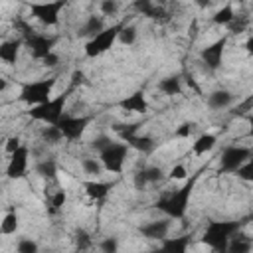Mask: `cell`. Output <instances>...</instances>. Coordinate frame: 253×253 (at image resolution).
<instances>
[{"label": "cell", "instance_id": "6da1fadb", "mask_svg": "<svg viewBox=\"0 0 253 253\" xmlns=\"http://www.w3.org/2000/svg\"><path fill=\"white\" fill-rule=\"evenodd\" d=\"M93 148L97 150L105 172L121 174L125 170V162H126V154H128L126 142H117L107 136H99L97 140H93Z\"/></svg>", "mask_w": 253, "mask_h": 253}, {"label": "cell", "instance_id": "7a4b0ae2", "mask_svg": "<svg viewBox=\"0 0 253 253\" xmlns=\"http://www.w3.org/2000/svg\"><path fill=\"white\" fill-rule=\"evenodd\" d=\"M71 87L55 97H49L45 103H40V105H34L30 107L28 115L32 121L36 123H43V125H55L63 115H65V105L69 101V95H71Z\"/></svg>", "mask_w": 253, "mask_h": 253}, {"label": "cell", "instance_id": "3957f363", "mask_svg": "<svg viewBox=\"0 0 253 253\" xmlns=\"http://www.w3.org/2000/svg\"><path fill=\"white\" fill-rule=\"evenodd\" d=\"M239 229L237 221H208L202 241L213 251H225L231 235Z\"/></svg>", "mask_w": 253, "mask_h": 253}, {"label": "cell", "instance_id": "277c9868", "mask_svg": "<svg viewBox=\"0 0 253 253\" xmlns=\"http://www.w3.org/2000/svg\"><path fill=\"white\" fill-rule=\"evenodd\" d=\"M55 83H57V79H55V77L28 81V83H24V85H22L20 95H18V101H20V103H24V105H28V107H34V105L45 103V101L51 97Z\"/></svg>", "mask_w": 253, "mask_h": 253}, {"label": "cell", "instance_id": "5b68a950", "mask_svg": "<svg viewBox=\"0 0 253 253\" xmlns=\"http://www.w3.org/2000/svg\"><path fill=\"white\" fill-rule=\"evenodd\" d=\"M194 184H196V176L190 180V182H186L182 188H178V190H174L168 198H164L160 204H158V208L172 219V217H182L184 213H186V210H188V200H190V196H192V190H194Z\"/></svg>", "mask_w": 253, "mask_h": 253}, {"label": "cell", "instance_id": "8992f818", "mask_svg": "<svg viewBox=\"0 0 253 253\" xmlns=\"http://www.w3.org/2000/svg\"><path fill=\"white\" fill-rule=\"evenodd\" d=\"M121 26L123 24H115V26L103 28L101 32H97L95 36H91L85 42V55L87 57H99L105 51H109L115 45V42H117V36H119Z\"/></svg>", "mask_w": 253, "mask_h": 253}, {"label": "cell", "instance_id": "52a82bcc", "mask_svg": "<svg viewBox=\"0 0 253 253\" xmlns=\"http://www.w3.org/2000/svg\"><path fill=\"white\" fill-rule=\"evenodd\" d=\"M67 0H45V2H32L30 14L43 26H57L61 18V10L65 8Z\"/></svg>", "mask_w": 253, "mask_h": 253}, {"label": "cell", "instance_id": "ba28073f", "mask_svg": "<svg viewBox=\"0 0 253 253\" xmlns=\"http://www.w3.org/2000/svg\"><path fill=\"white\" fill-rule=\"evenodd\" d=\"M89 123H91V117H79V115H67V113H65V115L55 123V126L61 130L63 140L73 142V140H79V138L83 136V132L87 130Z\"/></svg>", "mask_w": 253, "mask_h": 253}, {"label": "cell", "instance_id": "9c48e42d", "mask_svg": "<svg viewBox=\"0 0 253 253\" xmlns=\"http://www.w3.org/2000/svg\"><path fill=\"white\" fill-rule=\"evenodd\" d=\"M28 164H30V148L26 144H20L12 154H8L6 176L10 180H22L28 174Z\"/></svg>", "mask_w": 253, "mask_h": 253}, {"label": "cell", "instance_id": "30bf717a", "mask_svg": "<svg viewBox=\"0 0 253 253\" xmlns=\"http://www.w3.org/2000/svg\"><path fill=\"white\" fill-rule=\"evenodd\" d=\"M249 158H251V148L249 146H227L221 152V158H219V172L233 174L235 168L241 166Z\"/></svg>", "mask_w": 253, "mask_h": 253}, {"label": "cell", "instance_id": "8fae6325", "mask_svg": "<svg viewBox=\"0 0 253 253\" xmlns=\"http://www.w3.org/2000/svg\"><path fill=\"white\" fill-rule=\"evenodd\" d=\"M225 45H227V36L215 40L213 43H210L208 47L202 49V59H204V63H206V67H208L210 71H215V69L221 67Z\"/></svg>", "mask_w": 253, "mask_h": 253}, {"label": "cell", "instance_id": "7c38bea8", "mask_svg": "<svg viewBox=\"0 0 253 253\" xmlns=\"http://www.w3.org/2000/svg\"><path fill=\"white\" fill-rule=\"evenodd\" d=\"M81 186H83V192H85V196H87V200L91 204H101L109 196V192H111V184L109 182H103L99 178L83 180Z\"/></svg>", "mask_w": 253, "mask_h": 253}, {"label": "cell", "instance_id": "4fadbf2b", "mask_svg": "<svg viewBox=\"0 0 253 253\" xmlns=\"http://www.w3.org/2000/svg\"><path fill=\"white\" fill-rule=\"evenodd\" d=\"M53 43H55L53 38H47V36H42V34H32V32H30V36H28V40H26V45H28L30 53H32L36 59H42L43 55H47L49 51H53V49H51Z\"/></svg>", "mask_w": 253, "mask_h": 253}, {"label": "cell", "instance_id": "5bb4252c", "mask_svg": "<svg viewBox=\"0 0 253 253\" xmlns=\"http://www.w3.org/2000/svg\"><path fill=\"white\" fill-rule=\"evenodd\" d=\"M148 107H150L148 105V99H146V95L142 91H134L132 95H128V97H125L121 101V109L126 111V113L144 115V113H148Z\"/></svg>", "mask_w": 253, "mask_h": 253}, {"label": "cell", "instance_id": "9a60e30c", "mask_svg": "<svg viewBox=\"0 0 253 253\" xmlns=\"http://www.w3.org/2000/svg\"><path fill=\"white\" fill-rule=\"evenodd\" d=\"M140 233L146 239H164L170 233V217L168 219H154L140 227Z\"/></svg>", "mask_w": 253, "mask_h": 253}, {"label": "cell", "instance_id": "2e32d148", "mask_svg": "<svg viewBox=\"0 0 253 253\" xmlns=\"http://www.w3.org/2000/svg\"><path fill=\"white\" fill-rule=\"evenodd\" d=\"M215 144H217V136H215V134H211V132H202V134L192 142V148H190V150H192L194 156H204V154L211 152Z\"/></svg>", "mask_w": 253, "mask_h": 253}, {"label": "cell", "instance_id": "e0dca14e", "mask_svg": "<svg viewBox=\"0 0 253 253\" xmlns=\"http://www.w3.org/2000/svg\"><path fill=\"white\" fill-rule=\"evenodd\" d=\"M20 45H22V42H18V40H4V42H0V61H4L6 65H14L18 61Z\"/></svg>", "mask_w": 253, "mask_h": 253}, {"label": "cell", "instance_id": "ac0fdd59", "mask_svg": "<svg viewBox=\"0 0 253 253\" xmlns=\"http://www.w3.org/2000/svg\"><path fill=\"white\" fill-rule=\"evenodd\" d=\"M231 103H233V95L229 91H225V89H217V91L208 95V107L213 109V111L227 109Z\"/></svg>", "mask_w": 253, "mask_h": 253}, {"label": "cell", "instance_id": "d6986e66", "mask_svg": "<svg viewBox=\"0 0 253 253\" xmlns=\"http://www.w3.org/2000/svg\"><path fill=\"white\" fill-rule=\"evenodd\" d=\"M225 251H229V253H249V251H251V241H249V237H245V235L239 233V229H237V231L231 235V239H229Z\"/></svg>", "mask_w": 253, "mask_h": 253}, {"label": "cell", "instance_id": "ffe728a7", "mask_svg": "<svg viewBox=\"0 0 253 253\" xmlns=\"http://www.w3.org/2000/svg\"><path fill=\"white\" fill-rule=\"evenodd\" d=\"M158 91L166 97L182 95V81L178 77H164V79L158 81Z\"/></svg>", "mask_w": 253, "mask_h": 253}, {"label": "cell", "instance_id": "44dd1931", "mask_svg": "<svg viewBox=\"0 0 253 253\" xmlns=\"http://www.w3.org/2000/svg\"><path fill=\"white\" fill-rule=\"evenodd\" d=\"M81 168H83V174H87L89 178H101V174L105 172L101 160L95 158V156H83L81 158Z\"/></svg>", "mask_w": 253, "mask_h": 253}, {"label": "cell", "instance_id": "7402d4cb", "mask_svg": "<svg viewBox=\"0 0 253 253\" xmlns=\"http://www.w3.org/2000/svg\"><path fill=\"white\" fill-rule=\"evenodd\" d=\"M20 227V217L16 211H8L2 219H0V233L2 235H14Z\"/></svg>", "mask_w": 253, "mask_h": 253}, {"label": "cell", "instance_id": "603a6c76", "mask_svg": "<svg viewBox=\"0 0 253 253\" xmlns=\"http://www.w3.org/2000/svg\"><path fill=\"white\" fill-rule=\"evenodd\" d=\"M233 18H235V10H233V6H231V4H223L219 10L213 12L211 22H213L215 26H229V22H231Z\"/></svg>", "mask_w": 253, "mask_h": 253}, {"label": "cell", "instance_id": "cb8c5ba5", "mask_svg": "<svg viewBox=\"0 0 253 253\" xmlns=\"http://www.w3.org/2000/svg\"><path fill=\"white\" fill-rule=\"evenodd\" d=\"M117 42L119 43H123V45H132L134 42H136V28L134 26H121V30H119V36H117Z\"/></svg>", "mask_w": 253, "mask_h": 253}, {"label": "cell", "instance_id": "d4e9b609", "mask_svg": "<svg viewBox=\"0 0 253 253\" xmlns=\"http://www.w3.org/2000/svg\"><path fill=\"white\" fill-rule=\"evenodd\" d=\"M42 140L47 142V144H57V142L63 140V134L55 125H45L43 130H42Z\"/></svg>", "mask_w": 253, "mask_h": 253}, {"label": "cell", "instance_id": "484cf974", "mask_svg": "<svg viewBox=\"0 0 253 253\" xmlns=\"http://www.w3.org/2000/svg\"><path fill=\"white\" fill-rule=\"evenodd\" d=\"M164 249L168 251H178V253H184L188 249V237H164Z\"/></svg>", "mask_w": 253, "mask_h": 253}, {"label": "cell", "instance_id": "4316f807", "mask_svg": "<svg viewBox=\"0 0 253 253\" xmlns=\"http://www.w3.org/2000/svg\"><path fill=\"white\" fill-rule=\"evenodd\" d=\"M103 28H105V26H103V20H101L99 16H97V18H95V16H89L87 24L81 28V34L87 36V38H91V36H95L97 32H101Z\"/></svg>", "mask_w": 253, "mask_h": 253}, {"label": "cell", "instance_id": "83f0119b", "mask_svg": "<svg viewBox=\"0 0 253 253\" xmlns=\"http://www.w3.org/2000/svg\"><path fill=\"white\" fill-rule=\"evenodd\" d=\"M188 168H186V164H174L170 170H168V174H166V178L168 180H174V182H186L188 180Z\"/></svg>", "mask_w": 253, "mask_h": 253}, {"label": "cell", "instance_id": "f1b7e54d", "mask_svg": "<svg viewBox=\"0 0 253 253\" xmlns=\"http://www.w3.org/2000/svg\"><path fill=\"white\" fill-rule=\"evenodd\" d=\"M36 170H38V174H42L43 178L53 180V178H55V172H57V166H55V162H51V160H43V162L38 164Z\"/></svg>", "mask_w": 253, "mask_h": 253}, {"label": "cell", "instance_id": "f546056e", "mask_svg": "<svg viewBox=\"0 0 253 253\" xmlns=\"http://www.w3.org/2000/svg\"><path fill=\"white\" fill-rule=\"evenodd\" d=\"M233 174H235L237 178L245 180V182H251V180H253V166H251V158H249V160H245L241 166H237Z\"/></svg>", "mask_w": 253, "mask_h": 253}, {"label": "cell", "instance_id": "4dcf8cb0", "mask_svg": "<svg viewBox=\"0 0 253 253\" xmlns=\"http://www.w3.org/2000/svg\"><path fill=\"white\" fill-rule=\"evenodd\" d=\"M65 202H67V192L61 190V188H57V190L51 194V198H49V206H51L53 210H61V208L65 206Z\"/></svg>", "mask_w": 253, "mask_h": 253}, {"label": "cell", "instance_id": "1f68e13d", "mask_svg": "<svg viewBox=\"0 0 253 253\" xmlns=\"http://www.w3.org/2000/svg\"><path fill=\"white\" fill-rule=\"evenodd\" d=\"M99 10L103 16H115L119 12V0H101Z\"/></svg>", "mask_w": 253, "mask_h": 253}, {"label": "cell", "instance_id": "d6a6232c", "mask_svg": "<svg viewBox=\"0 0 253 253\" xmlns=\"http://www.w3.org/2000/svg\"><path fill=\"white\" fill-rule=\"evenodd\" d=\"M126 144H128V146H134V148H138V150H148V148L152 146V140L146 138V136H130V138L126 140Z\"/></svg>", "mask_w": 253, "mask_h": 253}, {"label": "cell", "instance_id": "836d02e7", "mask_svg": "<svg viewBox=\"0 0 253 253\" xmlns=\"http://www.w3.org/2000/svg\"><path fill=\"white\" fill-rule=\"evenodd\" d=\"M194 126H196L194 123H182V125H178V128L174 130V136H176V138H182V140H184V138H190V136L194 134Z\"/></svg>", "mask_w": 253, "mask_h": 253}, {"label": "cell", "instance_id": "e575fe53", "mask_svg": "<svg viewBox=\"0 0 253 253\" xmlns=\"http://www.w3.org/2000/svg\"><path fill=\"white\" fill-rule=\"evenodd\" d=\"M16 251L18 253H36L38 251V243L32 241V239H20L18 245H16Z\"/></svg>", "mask_w": 253, "mask_h": 253}, {"label": "cell", "instance_id": "d590c367", "mask_svg": "<svg viewBox=\"0 0 253 253\" xmlns=\"http://www.w3.org/2000/svg\"><path fill=\"white\" fill-rule=\"evenodd\" d=\"M20 144H24L22 142V138L18 136V134H12V136H8L6 140H4V154H12Z\"/></svg>", "mask_w": 253, "mask_h": 253}, {"label": "cell", "instance_id": "8d00e7d4", "mask_svg": "<svg viewBox=\"0 0 253 253\" xmlns=\"http://www.w3.org/2000/svg\"><path fill=\"white\" fill-rule=\"evenodd\" d=\"M40 61H42L45 67H55V65L59 63V55H57L55 51H49V53H47V55H43Z\"/></svg>", "mask_w": 253, "mask_h": 253}, {"label": "cell", "instance_id": "74e56055", "mask_svg": "<svg viewBox=\"0 0 253 253\" xmlns=\"http://www.w3.org/2000/svg\"><path fill=\"white\" fill-rule=\"evenodd\" d=\"M101 249H103V251H117V249H119L117 239H115V237H107V239L101 243Z\"/></svg>", "mask_w": 253, "mask_h": 253}, {"label": "cell", "instance_id": "f35d334b", "mask_svg": "<svg viewBox=\"0 0 253 253\" xmlns=\"http://www.w3.org/2000/svg\"><path fill=\"white\" fill-rule=\"evenodd\" d=\"M6 89H8V79L0 75V93H2V91H6Z\"/></svg>", "mask_w": 253, "mask_h": 253}, {"label": "cell", "instance_id": "ab89813d", "mask_svg": "<svg viewBox=\"0 0 253 253\" xmlns=\"http://www.w3.org/2000/svg\"><path fill=\"white\" fill-rule=\"evenodd\" d=\"M196 2V6H200V8H208L210 4H211V0H194Z\"/></svg>", "mask_w": 253, "mask_h": 253}, {"label": "cell", "instance_id": "60d3db41", "mask_svg": "<svg viewBox=\"0 0 253 253\" xmlns=\"http://www.w3.org/2000/svg\"><path fill=\"white\" fill-rule=\"evenodd\" d=\"M2 158H4V142H0V162H2Z\"/></svg>", "mask_w": 253, "mask_h": 253}]
</instances>
